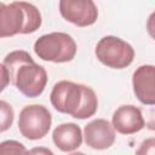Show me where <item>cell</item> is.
I'll use <instances>...</instances> for the list:
<instances>
[{
  "label": "cell",
  "instance_id": "obj_11",
  "mask_svg": "<svg viewBox=\"0 0 155 155\" xmlns=\"http://www.w3.org/2000/svg\"><path fill=\"white\" fill-rule=\"evenodd\" d=\"M52 140L54 145L64 153L75 151L82 143L81 128L74 122L61 124L53 130Z\"/></svg>",
  "mask_w": 155,
  "mask_h": 155
},
{
  "label": "cell",
  "instance_id": "obj_10",
  "mask_svg": "<svg viewBox=\"0 0 155 155\" xmlns=\"http://www.w3.org/2000/svg\"><path fill=\"white\" fill-rule=\"evenodd\" d=\"M111 125L114 130L121 134H133L139 132L145 126V122L142 110L134 105L127 104L119 107L114 111Z\"/></svg>",
  "mask_w": 155,
  "mask_h": 155
},
{
  "label": "cell",
  "instance_id": "obj_17",
  "mask_svg": "<svg viewBox=\"0 0 155 155\" xmlns=\"http://www.w3.org/2000/svg\"><path fill=\"white\" fill-rule=\"evenodd\" d=\"M147 30H148V34L155 40V11L153 13H150V16L148 17V21H147Z\"/></svg>",
  "mask_w": 155,
  "mask_h": 155
},
{
  "label": "cell",
  "instance_id": "obj_9",
  "mask_svg": "<svg viewBox=\"0 0 155 155\" xmlns=\"http://www.w3.org/2000/svg\"><path fill=\"white\" fill-rule=\"evenodd\" d=\"M132 87L142 104L155 105V65L138 67L132 75Z\"/></svg>",
  "mask_w": 155,
  "mask_h": 155
},
{
  "label": "cell",
  "instance_id": "obj_16",
  "mask_svg": "<svg viewBox=\"0 0 155 155\" xmlns=\"http://www.w3.org/2000/svg\"><path fill=\"white\" fill-rule=\"evenodd\" d=\"M27 155H54L52 153L51 149L46 148V147H35L31 148L30 150H28Z\"/></svg>",
  "mask_w": 155,
  "mask_h": 155
},
{
  "label": "cell",
  "instance_id": "obj_5",
  "mask_svg": "<svg viewBox=\"0 0 155 155\" xmlns=\"http://www.w3.org/2000/svg\"><path fill=\"white\" fill-rule=\"evenodd\" d=\"M94 52L102 64L113 69L127 68L134 58L133 47L122 39L113 35L102 38L97 42Z\"/></svg>",
  "mask_w": 155,
  "mask_h": 155
},
{
  "label": "cell",
  "instance_id": "obj_18",
  "mask_svg": "<svg viewBox=\"0 0 155 155\" xmlns=\"http://www.w3.org/2000/svg\"><path fill=\"white\" fill-rule=\"evenodd\" d=\"M0 68H1V74H2V85H1V91H2V90H5L7 84H10V79H8V74H7L6 69L1 65H0Z\"/></svg>",
  "mask_w": 155,
  "mask_h": 155
},
{
  "label": "cell",
  "instance_id": "obj_4",
  "mask_svg": "<svg viewBox=\"0 0 155 155\" xmlns=\"http://www.w3.org/2000/svg\"><path fill=\"white\" fill-rule=\"evenodd\" d=\"M76 42L67 33L53 31L41 35L34 44L35 54L46 62L65 63L74 59L76 54Z\"/></svg>",
  "mask_w": 155,
  "mask_h": 155
},
{
  "label": "cell",
  "instance_id": "obj_12",
  "mask_svg": "<svg viewBox=\"0 0 155 155\" xmlns=\"http://www.w3.org/2000/svg\"><path fill=\"white\" fill-rule=\"evenodd\" d=\"M25 147L17 140H4L0 144V155H27Z\"/></svg>",
  "mask_w": 155,
  "mask_h": 155
},
{
  "label": "cell",
  "instance_id": "obj_8",
  "mask_svg": "<svg viewBox=\"0 0 155 155\" xmlns=\"http://www.w3.org/2000/svg\"><path fill=\"white\" fill-rule=\"evenodd\" d=\"M85 143L96 150L110 148L115 142V130L113 125L104 119H96L88 122L84 128Z\"/></svg>",
  "mask_w": 155,
  "mask_h": 155
},
{
  "label": "cell",
  "instance_id": "obj_15",
  "mask_svg": "<svg viewBox=\"0 0 155 155\" xmlns=\"http://www.w3.org/2000/svg\"><path fill=\"white\" fill-rule=\"evenodd\" d=\"M145 127L151 130V131H155V107H151L149 109H147L145 111Z\"/></svg>",
  "mask_w": 155,
  "mask_h": 155
},
{
  "label": "cell",
  "instance_id": "obj_7",
  "mask_svg": "<svg viewBox=\"0 0 155 155\" xmlns=\"http://www.w3.org/2000/svg\"><path fill=\"white\" fill-rule=\"evenodd\" d=\"M59 12L62 17L78 25H92L98 18V8L92 0H61Z\"/></svg>",
  "mask_w": 155,
  "mask_h": 155
},
{
  "label": "cell",
  "instance_id": "obj_1",
  "mask_svg": "<svg viewBox=\"0 0 155 155\" xmlns=\"http://www.w3.org/2000/svg\"><path fill=\"white\" fill-rule=\"evenodd\" d=\"M1 67L6 69L10 84L25 97L35 98L44 92L47 84L46 69L36 64L27 51L10 52L4 58Z\"/></svg>",
  "mask_w": 155,
  "mask_h": 155
},
{
  "label": "cell",
  "instance_id": "obj_3",
  "mask_svg": "<svg viewBox=\"0 0 155 155\" xmlns=\"http://www.w3.org/2000/svg\"><path fill=\"white\" fill-rule=\"evenodd\" d=\"M41 25L40 11L29 2L13 1L8 5L0 2V36L30 34Z\"/></svg>",
  "mask_w": 155,
  "mask_h": 155
},
{
  "label": "cell",
  "instance_id": "obj_14",
  "mask_svg": "<svg viewBox=\"0 0 155 155\" xmlns=\"http://www.w3.org/2000/svg\"><path fill=\"white\" fill-rule=\"evenodd\" d=\"M134 155H155V138L144 139L139 144Z\"/></svg>",
  "mask_w": 155,
  "mask_h": 155
},
{
  "label": "cell",
  "instance_id": "obj_2",
  "mask_svg": "<svg viewBox=\"0 0 155 155\" xmlns=\"http://www.w3.org/2000/svg\"><path fill=\"white\" fill-rule=\"evenodd\" d=\"M50 101L57 111L80 120L93 116L98 108L97 96L91 87L68 80L54 84Z\"/></svg>",
  "mask_w": 155,
  "mask_h": 155
},
{
  "label": "cell",
  "instance_id": "obj_6",
  "mask_svg": "<svg viewBox=\"0 0 155 155\" xmlns=\"http://www.w3.org/2000/svg\"><path fill=\"white\" fill-rule=\"evenodd\" d=\"M52 124V116L48 109L41 104L24 107L18 117V130L21 134L30 140L44 138Z\"/></svg>",
  "mask_w": 155,
  "mask_h": 155
},
{
  "label": "cell",
  "instance_id": "obj_19",
  "mask_svg": "<svg viewBox=\"0 0 155 155\" xmlns=\"http://www.w3.org/2000/svg\"><path fill=\"white\" fill-rule=\"evenodd\" d=\"M68 155H85V154L81 153V151H73L71 154H68Z\"/></svg>",
  "mask_w": 155,
  "mask_h": 155
},
{
  "label": "cell",
  "instance_id": "obj_13",
  "mask_svg": "<svg viewBox=\"0 0 155 155\" xmlns=\"http://www.w3.org/2000/svg\"><path fill=\"white\" fill-rule=\"evenodd\" d=\"M0 122H1V127H0V131L1 132H5L6 130H8L13 122V109L12 107L5 102V101H0Z\"/></svg>",
  "mask_w": 155,
  "mask_h": 155
}]
</instances>
